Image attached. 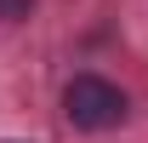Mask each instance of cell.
<instances>
[{
	"label": "cell",
	"instance_id": "1",
	"mask_svg": "<svg viewBox=\"0 0 148 143\" xmlns=\"http://www.w3.org/2000/svg\"><path fill=\"white\" fill-rule=\"evenodd\" d=\"M63 115L80 132H108V126H120L131 115V103H125V92L114 80H103V74H74L63 86Z\"/></svg>",
	"mask_w": 148,
	"mask_h": 143
},
{
	"label": "cell",
	"instance_id": "2",
	"mask_svg": "<svg viewBox=\"0 0 148 143\" xmlns=\"http://www.w3.org/2000/svg\"><path fill=\"white\" fill-rule=\"evenodd\" d=\"M34 12V0H0V23H23Z\"/></svg>",
	"mask_w": 148,
	"mask_h": 143
}]
</instances>
